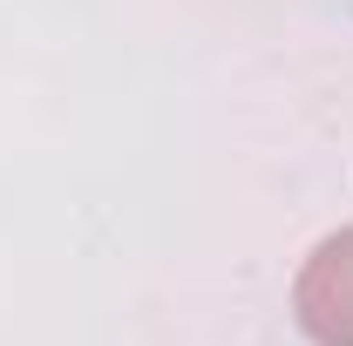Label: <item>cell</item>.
<instances>
[{
	"label": "cell",
	"instance_id": "obj_1",
	"mask_svg": "<svg viewBox=\"0 0 353 346\" xmlns=\"http://www.w3.org/2000/svg\"><path fill=\"white\" fill-rule=\"evenodd\" d=\"M292 312L312 346H353V224L312 245L292 278Z\"/></svg>",
	"mask_w": 353,
	"mask_h": 346
}]
</instances>
